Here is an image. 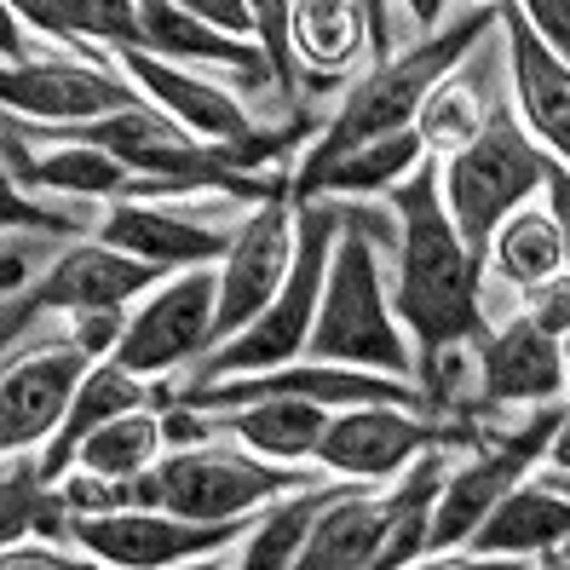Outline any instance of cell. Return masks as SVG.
I'll return each mask as SVG.
<instances>
[{
  "label": "cell",
  "mask_w": 570,
  "mask_h": 570,
  "mask_svg": "<svg viewBox=\"0 0 570 570\" xmlns=\"http://www.w3.org/2000/svg\"><path fill=\"white\" fill-rule=\"evenodd\" d=\"M254 524V513L243 519H219V524H196L179 513H161V508H105V513H76L70 535L105 564L121 570H161V564H185L196 553H214L225 548L230 535H243Z\"/></svg>",
  "instance_id": "obj_9"
},
{
  "label": "cell",
  "mask_w": 570,
  "mask_h": 570,
  "mask_svg": "<svg viewBox=\"0 0 570 570\" xmlns=\"http://www.w3.org/2000/svg\"><path fill=\"white\" fill-rule=\"evenodd\" d=\"M553 167H564V156L535 150L508 110L484 116V127L444 156V174H439V203L455 225V237L484 259L490 230L519 203H530V190H542Z\"/></svg>",
  "instance_id": "obj_6"
},
{
  "label": "cell",
  "mask_w": 570,
  "mask_h": 570,
  "mask_svg": "<svg viewBox=\"0 0 570 570\" xmlns=\"http://www.w3.org/2000/svg\"><path fill=\"white\" fill-rule=\"evenodd\" d=\"M564 530H570L564 490H553V484H542L535 473H524V479L473 524V535H466L461 548L473 553V559L548 553V548H564Z\"/></svg>",
  "instance_id": "obj_18"
},
{
  "label": "cell",
  "mask_w": 570,
  "mask_h": 570,
  "mask_svg": "<svg viewBox=\"0 0 570 570\" xmlns=\"http://www.w3.org/2000/svg\"><path fill=\"white\" fill-rule=\"evenodd\" d=\"M121 328H127L121 312H76V346L98 363V357H110V352H116Z\"/></svg>",
  "instance_id": "obj_37"
},
{
  "label": "cell",
  "mask_w": 570,
  "mask_h": 570,
  "mask_svg": "<svg viewBox=\"0 0 570 570\" xmlns=\"http://www.w3.org/2000/svg\"><path fill=\"white\" fill-rule=\"evenodd\" d=\"M397 203V288L392 317L415 328V375H426L444 357V346L479 341L484 306H479V254L455 237V225L439 203V167H421L404 185H392Z\"/></svg>",
  "instance_id": "obj_1"
},
{
  "label": "cell",
  "mask_w": 570,
  "mask_h": 570,
  "mask_svg": "<svg viewBox=\"0 0 570 570\" xmlns=\"http://www.w3.org/2000/svg\"><path fill=\"white\" fill-rule=\"evenodd\" d=\"M368 18L363 0H288V47L317 70H346L363 52Z\"/></svg>",
  "instance_id": "obj_28"
},
{
  "label": "cell",
  "mask_w": 570,
  "mask_h": 570,
  "mask_svg": "<svg viewBox=\"0 0 570 570\" xmlns=\"http://www.w3.org/2000/svg\"><path fill=\"white\" fill-rule=\"evenodd\" d=\"M0 230H47V237H70V230H81L70 214H52L41 203H29V196L12 185V174L0 167Z\"/></svg>",
  "instance_id": "obj_34"
},
{
  "label": "cell",
  "mask_w": 570,
  "mask_h": 570,
  "mask_svg": "<svg viewBox=\"0 0 570 570\" xmlns=\"http://www.w3.org/2000/svg\"><path fill=\"white\" fill-rule=\"evenodd\" d=\"M98 243H110L132 259H150V265H161V272H174V265L185 272V265H214L230 248V230L196 225V219L167 214V208H150V203H139V196H116Z\"/></svg>",
  "instance_id": "obj_15"
},
{
  "label": "cell",
  "mask_w": 570,
  "mask_h": 570,
  "mask_svg": "<svg viewBox=\"0 0 570 570\" xmlns=\"http://www.w3.org/2000/svg\"><path fill=\"white\" fill-rule=\"evenodd\" d=\"M87 363L92 357L76 341L36 346L12 363H0V455L52 439L63 410H70V392L87 375Z\"/></svg>",
  "instance_id": "obj_13"
},
{
  "label": "cell",
  "mask_w": 570,
  "mask_h": 570,
  "mask_svg": "<svg viewBox=\"0 0 570 570\" xmlns=\"http://www.w3.org/2000/svg\"><path fill=\"white\" fill-rule=\"evenodd\" d=\"M444 439H455V426L410 415V404H346L328 415L323 439H317V461L328 473L368 484V479H397L421 450L444 444Z\"/></svg>",
  "instance_id": "obj_10"
},
{
  "label": "cell",
  "mask_w": 570,
  "mask_h": 570,
  "mask_svg": "<svg viewBox=\"0 0 570 570\" xmlns=\"http://www.w3.org/2000/svg\"><path fill=\"white\" fill-rule=\"evenodd\" d=\"M334 237H341V219H334L328 208H317L312 196H306V203H294V259H288L283 288L265 299V312L254 323H243L230 341H219L203 357V368H196L190 386L225 381V375H254V368H277V363H294L299 352H306V334H312V317H317V294H323V272H328Z\"/></svg>",
  "instance_id": "obj_5"
},
{
  "label": "cell",
  "mask_w": 570,
  "mask_h": 570,
  "mask_svg": "<svg viewBox=\"0 0 570 570\" xmlns=\"http://www.w3.org/2000/svg\"><path fill=\"white\" fill-rule=\"evenodd\" d=\"M52 12L76 41L139 47V12H132V0H52Z\"/></svg>",
  "instance_id": "obj_32"
},
{
  "label": "cell",
  "mask_w": 570,
  "mask_h": 570,
  "mask_svg": "<svg viewBox=\"0 0 570 570\" xmlns=\"http://www.w3.org/2000/svg\"><path fill=\"white\" fill-rule=\"evenodd\" d=\"M513 7L524 12V23H530L553 52L570 47V0H513Z\"/></svg>",
  "instance_id": "obj_36"
},
{
  "label": "cell",
  "mask_w": 570,
  "mask_h": 570,
  "mask_svg": "<svg viewBox=\"0 0 570 570\" xmlns=\"http://www.w3.org/2000/svg\"><path fill=\"white\" fill-rule=\"evenodd\" d=\"M484 127V116H479V105H473V92H466L461 81H439L426 98H421V110H415V139H421V150H461L473 132Z\"/></svg>",
  "instance_id": "obj_31"
},
{
  "label": "cell",
  "mask_w": 570,
  "mask_h": 570,
  "mask_svg": "<svg viewBox=\"0 0 570 570\" xmlns=\"http://www.w3.org/2000/svg\"><path fill=\"white\" fill-rule=\"evenodd\" d=\"M381 542H386V501L368 495L363 479H352L312 519V535L294 564L299 570H375Z\"/></svg>",
  "instance_id": "obj_21"
},
{
  "label": "cell",
  "mask_w": 570,
  "mask_h": 570,
  "mask_svg": "<svg viewBox=\"0 0 570 570\" xmlns=\"http://www.w3.org/2000/svg\"><path fill=\"white\" fill-rule=\"evenodd\" d=\"M559 426H564V404L548 397V404L535 410V421L519 426L513 439H501L495 450L461 461V466H444V484H439V495H432V519H426V553L461 548L466 535H473V524L530 473L535 461H542V450H548V439Z\"/></svg>",
  "instance_id": "obj_7"
},
{
  "label": "cell",
  "mask_w": 570,
  "mask_h": 570,
  "mask_svg": "<svg viewBox=\"0 0 570 570\" xmlns=\"http://www.w3.org/2000/svg\"><path fill=\"white\" fill-rule=\"evenodd\" d=\"M312 363H357V368H381V375L404 381L415 357L404 341V323L392 317V299L381 288L375 272V248H368L363 230H341L323 272V294H317V317L306 334Z\"/></svg>",
  "instance_id": "obj_3"
},
{
  "label": "cell",
  "mask_w": 570,
  "mask_h": 570,
  "mask_svg": "<svg viewBox=\"0 0 570 570\" xmlns=\"http://www.w3.org/2000/svg\"><path fill=\"white\" fill-rule=\"evenodd\" d=\"M0 58H23V36H18V18L7 0H0Z\"/></svg>",
  "instance_id": "obj_41"
},
{
  "label": "cell",
  "mask_w": 570,
  "mask_h": 570,
  "mask_svg": "<svg viewBox=\"0 0 570 570\" xmlns=\"http://www.w3.org/2000/svg\"><path fill=\"white\" fill-rule=\"evenodd\" d=\"M214 288L219 277L208 265H185V277H174L167 288H156L139 312L127 317L121 341H116V363L132 375H161L185 357H196L208 346V323H214Z\"/></svg>",
  "instance_id": "obj_11"
},
{
  "label": "cell",
  "mask_w": 570,
  "mask_h": 570,
  "mask_svg": "<svg viewBox=\"0 0 570 570\" xmlns=\"http://www.w3.org/2000/svg\"><path fill=\"white\" fill-rule=\"evenodd\" d=\"M312 484L294 466H277L272 455L230 450V444H179L174 455H156L139 479H127V508H161L196 524L243 519L259 501L288 495Z\"/></svg>",
  "instance_id": "obj_4"
},
{
  "label": "cell",
  "mask_w": 570,
  "mask_h": 570,
  "mask_svg": "<svg viewBox=\"0 0 570 570\" xmlns=\"http://www.w3.org/2000/svg\"><path fill=\"white\" fill-rule=\"evenodd\" d=\"M341 490H346V484H299V490H288L283 508L248 530L237 564H243V570H283V564H294L299 548H306V535H312V519H317Z\"/></svg>",
  "instance_id": "obj_30"
},
{
  "label": "cell",
  "mask_w": 570,
  "mask_h": 570,
  "mask_svg": "<svg viewBox=\"0 0 570 570\" xmlns=\"http://www.w3.org/2000/svg\"><path fill=\"white\" fill-rule=\"evenodd\" d=\"M87 559L76 553H58L47 535L41 542H12V548H0V570H81Z\"/></svg>",
  "instance_id": "obj_38"
},
{
  "label": "cell",
  "mask_w": 570,
  "mask_h": 570,
  "mask_svg": "<svg viewBox=\"0 0 570 570\" xmlns=\"http://www.w3.org/2000/svg\"><path fill=\"white\" fill-rule=\"evenodd\" d=\"M421 156H426V150H421V139H415V121H410V127L381 132V139H368V145H357V150H346V156L323 161L317 174L294 179V203H306V196H317V190H334V196L392 190V185L404 179Z\"/></svg>",
  "instance_id": "obj_25"
},
{
  "label": "cell",
  "mask_w": 570,
  "mask_h": 570,
  "mask_svg": "<svg viewBox=\"0 0 570 570\" xmlns=\"http://www.w3.org/2000/svg\"><path fill=\"white\" fill-rule=\"evenodd\" d=\"M174 7H185L190 18H203L214 29H225V36H254V12H248V0H174Z\"/></svg>",
  "instance_id": "obj_39"
},
{
  "label": "cell",
  "mask_w": 570,
  "mask_h": 570,
  "mask_svg": "<svg viewBox=\"0 0 570 570\" xmlns=\"http://www.w3.org/2000/svg\"><path fill=\"white\" fill-rule=\"evenodd\" d=\"M410 12H415V23L432 36V29H439V18H444V0H410Z\"/></svg>",
  "instance_id": "obj_42"
},
{
  "label": "cell",
  "mask_w": 570,
  "mask_h": 570,
  "mask_svg": "<svg viewBox=\"0 0 570 570\" xmlns=\"http://www.w3.org/2000/svg\"><path fill=\"white\" fill-rule=\"evenodd\" d=\"M570 317V288H564V277H548V283H535L530 288V323L542 328V334H553V341H564V323Z\"/></svg>",
  "instance_id": "obj_35"
},
{
  "label": "cell",
  "mask_w": 570,
  "mask_h": 570,
  "mask_svg": "<svg viewBox=\"0 0 570 570\" xmlns=\"http://www.w3.org/2000/svg\"><path fill=\"white\" fill-rule=\"evenodd\" d=\"M139 404H145V381L132 375V368H121L116 357H98V363H87L81 386L70 392V410H63L58 432L47 439L41 479H47V484H58V479L76 466V444L87 439V432H92L98 421H110L116 410H139Z\"/></svg>",
  "instance_id": "obj_23"
},
{
  "label": "cell",
  "mask_w": 570,
  "mask_h": 570,
  "mask_svg": "<svg viewBox=\"0 0 570 570\" xmlns=\"http://www.w3.org/2000/svg\"><path fill=\"white\" fill-rule=\"evenodd\" d=\"M7 7H12V18H23V23H36L41 36H52L58 47H81V41L70 36V29L58 23V12H52V0H7Z\"/></svg>",
  "instance_id": "obj_40"
},
{
  "label": "cell",
  "mask_w": 570,
  "mask_h": 570,
  "mask_svg": "<svg viewBox=\"0 0 570 570\" xmlns=\"http://www.w3.org/2000/svg\"><path fill=\"white\" fill-rule=\"evenodd\" d=\"M490 23H495V0H490V7H479V12H466V18L450 23V29H432L421 47L397 52V58H381V70H368V76L346 92L341 116L323 127V139L312 145L306 167H299V179L317 174V167L334 161V156H346V150L368 145V139H381V132L410 127L415 110H421V98L455 70V63L466 58V47H473Z\"/></svg>",
  "instance_id": "obj_2"
},
{
  "label": "cell",
  "mask_w": 570,
  "mask_h": 570,
  "mask_svg": "<svg viewBox=\"0 0 570 570\" xmlns=\"http://www.w3.org/2000/svg\"><path fill=\"white\" fill-rule=\"evenodd\" d=\"M121 70L139 81V92L156 98V105L174 116L185 132H203V139H243V132H254L237 98L219 92V87H208V81H196V76H185L174 58L121 47Z\"/></svg>",
  "instance_id": "obj_19"
},
{
  "label": "cell",
  "mask_w": 570,
  "mask_h": 570,
  "mask_svg": "<svg viewBox=\"0 0 570 570\" xmlns=\"http://www.w3.org/2000/svg\"><path fill=\"white\" fill-rule=\"evenodd\" d=\"M139 12V52H156V58H185V63H225L248 81H272L265 70V52L248 47L243 36H225V29L190 18L174 0H132Z\"/></svg>",
  "instance_id": "obj_20"
},
{
  "label": "cell",
  "mask_w": 570,
  "mask_h": 570,
  "mask_svg": "<svg viewBox=\"0 0 570 570\" xmlns=\"http://www.w3.org/2000/svg\"><path fill=\"white\" fill-rule=\"evenodd\" d=\"M145 92L127 81L92 70V63H36V58H7L0 63V110L36 116L41 127H70V121H98L116 110H139Z\"/></svg>",
  "instance_id": "obj_12"
},
{
  "label": "cell",
  "mask_w": 570,
  "mask_h": 570,
  "mask_svg": "<svg viewBox=\"0 0 570 570\" xmlns=\"http://www.w3.org/2000/svg\"><path fill=\"white\" fill-rule=\"evenodd\" d=\"M334 410L312 404V397H248V404H230L208 415V432H230L243 439L254 455H272V461H299V455H317V439L328 426Z\"/></svg>",
  "instance_id": "obj_22"
},
{
  "label": "cell",
  "mask_w": 570,
  "mask_h": 570,
  "mask_svg": "<svg viewBox=\"0 0 570 570\" xmlns=\"http://www.w3.org/2000/svg\"><path fill=\"white\" fill-rule=\"evenodd\" d=\"M495 254V272L519 283V288H535V283H548V277H564V225L553 214H535V208H513L508 219H501L490 230V243Z\"/></svg>",
  "instance_id": "obj_26"
},
{
  "label": "cell",
  "mask_w": 570,
  "mask_h": 570,
  "mask_svg": "<svg viewBox=\"0 0 570 570\" xmlns=\"http://www.w3.org/2000/svg\"><path fill=\"white\" fill-rule=\"evenodd\" d=\"M479 341L484 404H548L564 392V341L542 334L530 317H513L508 328L479 334Z\"/></svg>",
  "instance_id": "obj_16"
},
{
  "label": "cell",
  "mask_w": 570,
  "mask_h": 570,
  "mask_svg": "<svg viewBox=\"0 0 570 570\" xmlns=\"http://www.w3.org/2000/svg\"><path fill=\"white\" fill-rule=\"evenodd\" d=\"M63 524H70V501H63L58 484L41 479V461H12L0 473V548L29 542V535H47L58 542Z\"/></svg>",
  "instance_id": "obj_29"
},
{
  "label": "cell",
  "mask_w": 570,
  "mask_h": 570,
  "mask_svg": "<svg viewBox=\"0 0 570 570\" xmlns=\"http://www.w3.org/2000/svg\"><path fill=\"white\" fill-rule=\"evenodd\" d=\"M254 12V41L265 52L277 92H294V47H288V0H248Z\"/></svg>",
  "instance_id": "obj_33"
},
{
  "label": "cell",
  "mask_w": 570,
  "mask_h": 570,
  "mask_svg": "<svg viewBox=\"0 0 570 570\" xmlns=\"http://www.w3.org/2000/svg\"><path fill=\"white\" fill-rule=\"evenodd\" d=\"M156 455H161V421L150 415V404L116 410L110 421H98L87 439L76 444V466H81V473L110 479V484L139 479Z\"/></svg>",
  "instance_id": "obj_27"
},
{
  "label": "cell",
  "mask_w": 570,
  "mask_h": 570,
  "mask_svg": "<svg viewBox=\"0 0 570 570\" xmlns=\"http://www.w3.org/2000/svg\"><path fill=\"white\" fill-rule=\"evenodd\" d=\"M156 277H161V265H150V259H132L110 243H76L47 272L36 299L41 306H58V312H121Z\"/></svg>",
  "instance_id": "obj_17"
},
{
  "label": "cell",
  "mask_w": 570,
  "mask_h": 570,
  "mask_svg": "<svg viewBox=\"0 0 570 570\" xmlns=\"http://www.w3.org/2000/svg\"><path fill=\"white\" fill-rule=\"evenodd\" d=\"M0 156H12L29 185H52V190H76V196H110V203L116 196H145V185L127 174V161H116L110 150H98L87 139H63L47 156H29L18 132L0 127Z\"/></svg>",
  "instance_id": "obj_24"
},
{
  "label": "cell",
  "mask_w": 570,
  "mask_h": 570,
  "mask_svg": "<svg viewBox=\"0 0 570 570\" xmlns=\"http://www.w3.org/2000/svg\"><path fill=\"white\" fill-rule=\"evenodd\" d=\"M23 283V259L18 254H7V259H0V294H12Z\"/></svg>",
  "instance_id": "obj_43"
},
{
  "label": "cell",
  "mask_w": 570,
  "mask_h": 570,
  "mask_svg": "<svg viewBox=\"0 0 570 570\" xmlns=\"http://www.w3.org/2000/svg\"><path fill=\"white\" fill-rule=\"evenodd\" d=\"M495 23L508 29L513 92H519V110H524L530 132L553 156H564L570 150V70H564V52H553L542 36H535L513 0H495Z\"/></svg>",
  "instance_id": "obj_14"
},
{
  "label": "cell",
  "mask_w": 570,
  "mask_h": 570,
  "mask_svg": "<svg viewBox=\"0 0 570 570\" xmlns=\"http://www.w3.org/2000/svg\"><path fill=\"white\" fill-rule=\"evenodd\" d=\"M288 259H294V203H288V190H272V196H259V208L243 219V230H230V248L219 254L208 346L230 341L243 323L265 312V299L288 277Z\"/></svg>",
  "instance_id": "obj_8"
}]
</instances>
